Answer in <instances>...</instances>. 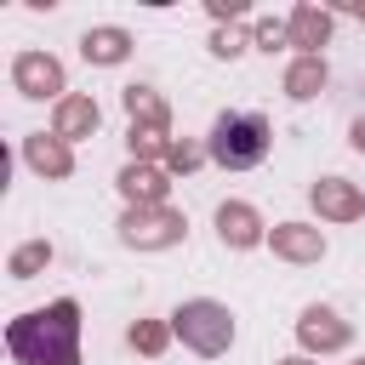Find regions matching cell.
<instances>
[{"label": "cell", "mask_w": 365, "mask_h": 365, "mask_svg": "<svg viewBox=\"0 0 365 365\" xmlns=\"http://www.w3.org/2000/svg\"><path fill=\"white\" fill-rule=\"evenodd\" d=\"M354 148H365V120H354Z\"/></svg>", "instance_id": "cb8c5ba5"}, {"label": "cell", "mask_w": 365, "mask_h": 365, "mask_svg": "<svg viewBox=\"0 0 365 365\" xmlns=\"http://www.w3.org/2000/svg\"><path fill=\"white\" fill-rule=\"evenodd\" d=\"M80 51H86V63H120V57L131 51V34H125V29H91V34L80 40Z\"/></svg>", "instance_id": "5bb4252c"}, {"label": "cell", "mask_w": 365, "mask_h": 365, "mask_svg": "<svg viewBox=\"0 0 365 365\" xmlns=\"http://www.w3.org/2000/svg\"><path fill=\"white\" fill-rule=\"evenodd\" d=\"M120 240L125 245H177L182 240V217L165 211V205H131L125 222H120Z\"/></svg>", "instance_id": "277c9868"}, {"label": "cell", "mask_w": 365, "mask_h": 365, "mask_svg": "<svg viewBox=\"0 0 365 365\" xmlns=\"http://www.w3.org/2000/svg\"><path fill=\"white\" fill-rule=\"evenodd\" d=\"M91 131H97V103H91V97H63V103H57V125H51V137L74 143V137H91Z\"/></svg>", "instance_id": "8fae6325"}, {"label": "cell", "mask_w": 365, "mask_h": 365, "mask_svg": "<svg viewBox=\"0 0 365 365\" xmlns=\"http://www.w3.org/2000/svg\"><path fill=\"white\" fill-rule=\"evenodd\" d=\"M23 154H29V165H34V171H46V177H68V165H74V160H68V143H63V137H46V131H40V137H29V148H23Z\"/></svg>", "instance_id": "4fadbf2b"}, {"label": "cell", "mask_w": 365, "mask_h": 365, "mask_svg": "<svg viewBox=\"0 0 365 365\" xmlns=\"http://www.w3.org/2000/svg\"><path fill=\"white\" fill-rule=\"evenodd\" d=\"M120 188H125V200H131V205H160L171 182H165V171H160V165H148V160H131V165L120 171Z\"/></svg>", "instance_id": "ba28073f"}, {"label": "cell", "mask_w": 365, "mask_h": 365, "mask_svg": "<svg viewBox=\"0 0 365 365\" xmlns=\"http://www.w3.org/2000/svg\"><path fill=\"white\" fill-rule=\"evenodd\" d=\"M348 11H354V17H359V23H365V0H359V6H348Z\"/></svg>", "instance_id": "d4e9b609"}, {"label": "cell", "mask_w": 365, "mask_h": 365, "mask_svg": "<svg viewBox=\"0 0 365 365\" xmlns=\"http://www.w3.org/2000/svg\"><path fill=\"white\" fill-rule=\"evenodd\" d=\"M285 91H291L297 103L319 97V91H325V63H319V57H297V63H291V74H285Z\"/></svg>", "instance_id": "9a60e30c"}, {"label": "cell", "mask_w": 365, "mask_h": 365, "mask_svg": "<svg viewBox=\"0 0 365 365\" xmlns=\"http://www.w3.org/2000/svg\"><path fill=\"white\" fill-rule=\"evenodd\" d=\"M279 365H308V359H279Z\"/></svg>", "instance_id": "484cf974"}, {"label": "cell", "mask_w": 365, "mask_h": 365, "mask_svg": "<svg viewBox=\"0 0 365 365\" xmlns=\"http://www.w3.org/2000/svg\"><path fill=\"white\" fill-rule=\"evenodd\" d=\"M165 165H171V171H194V165H200V148H194V143H171V148H165Z\"/></svg>", "instance_id": "44dd1931"}, {"label": "cell", "mask_w": 365, "mask_h": 365, "mask_svg": "<svg viewBox=\"0 0 365 365\" xmlns=\"http://www.w3.org/2000/svg\"><path fill=\"white\" fill-rule=\"evenodd\" d=\"M314 205H319V217H331V222H354V217L365 211V200H359L354 182H342V177H319V182H314Z\"/></svg>", "instance_id": "52a82bcc"}, {"label": "cell", "mask_w": 365, "mask_h": 365, "mask_svg": "<svg viewBox=\"0 0 365 365\" xmlns=\"http://www.w3.org/2000/svg\"><path fill=\"white\" fill-rule=\"evenodd\" d=\"M359 365H365V359H359Z\"/></svg>", "instance_id": "4316f807"}, {"label": "cell", "mask_w": 365, "mask_h": 365, "mask_svg": "<svg viewBox=\"0 0 365 365\" xmlns=\"http://www.w3.org/2000/svg\"><path fill=\"white\" fill-rule=\"evenodd\" d=\"M285 34H291V46H297L302 57H319V46H325V34H331V11L297 6V11L285 17Z\"/></svg>", "instance_id": "8992f818"}, {"label": "cell", "mask_w": 365, "mask_h": 365, "mask_svg": "<svg viewBox=\"0 0 365 365\" xmlns=\"http://www.w3.org/2000/svg\"><path fill=\"white\" fill-rule=\"evenodd\" d=\"M205 154H211L217 165H228V171L257 165V160L268 154V120H262V114H234V108H228V114H217Z\"/></svg>", "instance_id": "7a4b0ae2"}, {"label": "cell", "mask_w": 365, "mask_h": 365, "mask_svg": "<svg viewBox=\"0 0 365 365\" xmlns=\"http://www.w3.org/2000/svg\"><path fill=\"white\" fill-rule=\"evenodd\" d=\"M268 240H274V251H279V257H291V262H319V251H325L319 228H302V222H279Z\"/></svg>", "instance_id": "30bf717a"}, {"label": "cell", "mask_w": 365, "mask_h": 365, "mask_svg": "<svg viewBox=\"0 0 365 365\" xmlns=\"http://www.w3.org/2000/svg\"><path fill=\"white\" fill-rule=\"evenodd\" d=\"M297 336H302V348L331 354V348H342V342H348V325H342L331 308H308V314L297 319Z\"/></svg>", "instance_id": "9c48e42d"}, {"label": "cell", "mask_w": 365, "mask_h": 365, "mask_svg": "<svg viewBox=\"0 0 365 365\" xmlns=\"http://www.w3.org/2000/svg\"><path fill=\"white\" fill-rule=\"evenodd\" d=\"M257 46H262V51H274V46H291V34H285V23H274V17H262V23H257Z\"/></svg>", "instance_id": "ffe728a7"}, {"label": "cell", "mask_w": 365, "mask_h": 365, "mask_svg": "<svg viewBox=\"0 0 365 365\" xmlns=\"http://www.w3.org/2000/svg\"><path fill=\"white\" fill-rule=\"evenodd\" d=\"M165 336H171V331H165L160 319H137V325H131V348H137V354H160Z\"/></svg>", "instance_id": "e0dca14e"}, {"label": "cell", "mask_w": 365, "mask_h": 365, "mask_svg": "<svg viewBox=\"0 0 365 365\" xmlns=\"http://www.w3.org/2000/svg\"><path fill=\"white\" fill-rule=\"evenodd\" d=\"M11 80H17L23 97H57V91H63V63L46 57V51H23V57L11 63Z\"/></svg>", "instance_id": "5b68a950"}, {"label": "cell", "mask_w": 365, "mask_h": 365, "mask_svg": "<svg viewBox=\"0 0 365 365\" xmlns=\"http://www.w3.org/2000/svg\"><path fill=\"white\" fill-rule=\"evenodd\" d=\"M125 114H131V125H160L165 131V103L148 86H125Z\"/></svg>", "instance_id": "2e32d148"}, {"label": "cell", "mask_w": 365, "mask_h": 365, "mask_svg": "<svg viewBox=\"0 0 365 365\" xmlns=\"http://www.w3.org/2000/svg\"><path fill=\"white\" fill-rule=\"evenodd\" d=\"M217 228H222V240H228L234 251H245V245H257V240H262V222H257V211H251V205H240V200L217 211Z\"/></svg>", "instance_id": "7c38bea8"}, {"label": "cell", "mask_w": 365, "mask_h": 365, "mask_svg": "<svg viewBox=\"0 0 365 365\" xmlns=\"http://www.w3.org/2000/svg\"><path fill=\"white\" fill-rule=\"evenodd\" d=\"M6 342L23 365H80V308L68 297L51 308H34V314L11 319Z\"/></svg>", "instance_id": "6da1fadb"}, {"label": "cell", "mask_w": 365, "mask_h": 365, "mask_svg": "<svg viewBox=\"0 0 365 365\" xmlns=\"http://www.w3.org/2000/svg\"><path fill=\"white\" fill-rule=\"evenodd\" d=\"M211 51H217V57H240V51H245V34H240V29H217Z\"/></svg>", "instance_id": "7402d4cb"}, {"label": "cell", "mask_w": 365, "mask_h": 365, "mask_svg": "<svg viewBox=\"0 0 365 365\" xmlns=\"http://www.w3.org/2000/svg\"><path fill=\"white\" fill-rule=\"evenodd\" d=\"M46 262H51V245H46V240H34V245H23V251L11 257V274H17V279H29V274H34V268H46Z\"/></svg>", "instance_id": "d6986e66"}, {"label": "cell", "mask_w": 365, "mask_h": 365, "mask_svg": "<svg viewBox=\"0 0 365 365\" xmlns=\"http://www.w3.org/2000/svg\"><path fill=\"white\" fill-rule=\"evenodd\" d=\"M171 331H177L194 354H228V342H234V314H228L222 302H182L177 319H171Z\"/></svg>", "instance_id": "3957f363"}, {"label": "cell", "mask_w": 365, "mask_h": 365, "mask_svg": "<svg viewBox=\"0 0 365 365\" xmlns=\"http://www.w3.org/2000/svg\"><path fill=\"white\" fill-rule=\"evenodd\" d=\"M240 11H245L240 0H211V17H240Z\"/></svg>", "instance_id": "603a6c76"}, {"label": "cell", "mask_w": 365, "mask_h": 365, "mask_svg": "<svg viewBox=\"0 0 365 365\" xmlns=\"http://www.w3.org/2000/svg\"><path fill=\"white\" fill-rule=\"evenodd\" d=\"M171 143H165V131L160 125H131V154L137 160H148V154H165Z\"/></svg>", "instance_id": "ac0fdd59"}]
</instances>
